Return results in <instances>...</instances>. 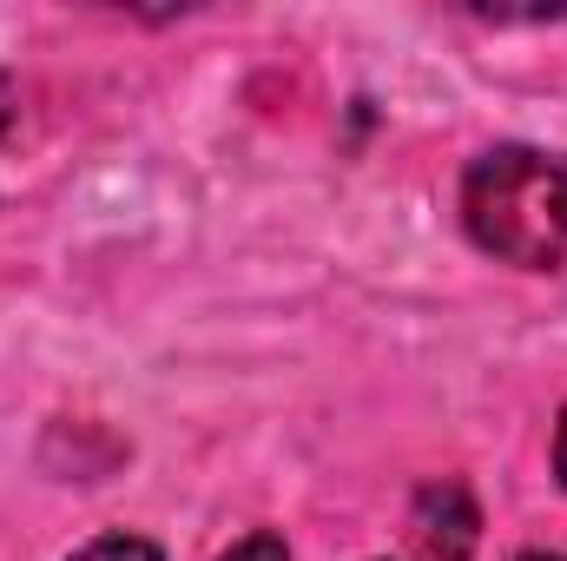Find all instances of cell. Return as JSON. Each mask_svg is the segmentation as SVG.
<instances>
[{
	"label": "cell",
	"instance_id": "obj_4",
	"mask_svg": "<svg viewBox=\"0 0 567 561\" xmlns=\"http://www.w3.org/2000/svg\"><path fill=\"white\" fill-rule=\"evenodd\" d=\"M218 561H290V549H284V536H271V529H258V536H245L231 555H218Z\"/></svg>",
	"mask_w": 567,
	"mask_h": 561
},
{
	"label": "cell",
	"instance_id": "obj_3",
	"mask_svg": "<svg viewBox=\"0 0 567 561\" xmlns=\"http://www.w3.org/2000/svg\"><path fill=\"white\" fill-rule=\"evenodd\" d=\"M73 561H165L145 536H100V542H86Z\"/></svg>",
	"mask_w": 567,
	"mask_h": 561
},
{
	"label": "cell",
	"instance_id": "obj_5",
	"mask_svg": "<svg viewBox=\"0 0 567 561\" xmlns=\"http://www.w3.org/2000/svg\"><path fill=\"white\" fill-rule=\"evenodd\" d=\"M555 476H561V489H567V410L555 422Z\"/></svg>",
	"mask_w": 567,
	"mask_h": 561
},
{
	"label": "cell",
	"instance_id": "obj_1",
	"mask_svg": "<svg viewBox=\"0 0 567 561\" xmlns=\"http://www.w3.org/2000/svg\"><path fill=\"white\" fill-rule=\"evenodd\" d=\"M462 225L488 258L515 272L567 265V159L535 145L482 152L462 172Z\"/></svg>",
	"mask_w": 567,
	"mask_h": 561
},
{
	"label": "cell",
	"instance_id": "obj_2",
	"mask_svg": "<svg viewBox=\"0 0 567 561\" xmlns=\"http://www.w3.org/2000/svg\"><path fill=\"white\" fill-rule=\"evenodd\" d=\"M416 549L423 561H468L475 555V536H482V509L462 482H429L416 496Z\"/></svg>",
	"mask_w": 567,
	"mask_h": 561
},
{
	"label": "cell",
	"instance_id": "obj_6",
	"mask_svg": "<svg viewBox=\"0 0 567 561\" xmlns=\"http://www.w3.org/2000/svg\"><path fill=\"white\" fill-rule=\"evenodd\" d=\"M7 120H13V86L0 80V133H7Z\"/></svg>",
	"mask_w": 567,
	"mask_h": 561
},
{
	"label": "cell",
	"instance_id": "obj_7",
	"mask_svg": "<svg viewBox=\"0 0 567 561\" xmlns=\"http://www.w3.org/2000/svg\"><path fill=\"white\" fill-rule=\"evenodd\" d=\"M515 561H567V555H548V549H528V555H515Z\"/></svg>",
	"mask_w": 567,
	"mask_h": 561
}]
</instances>
